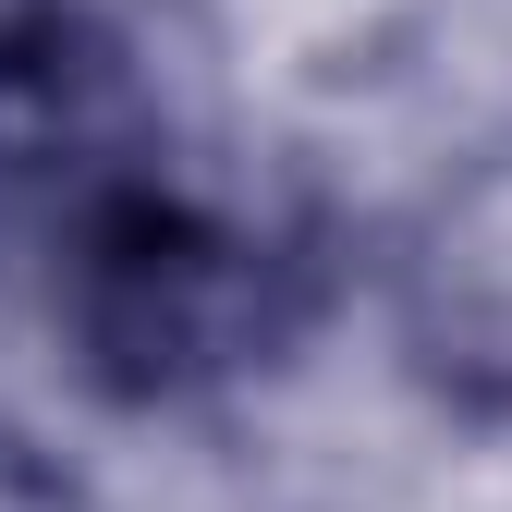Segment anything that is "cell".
I'll return each mask as SVG.
<instances>
[{"instance_id":"cell-1","label":"cell","mask_w":512,"mask_h":512,"mask_svg":"<svg viewBox=\"0 0 512 512\" xmlns=\"http://www.w3.org/2000/svg\"><path fill=\"white\" fill-rule=\"evenodd\" d=\"M49 269H61V330H74L86 378L122 403L244 378L305 317V244L281 220H244L196 183H171V171L86 208L49 244Z\"/></svg>"},{"instance_id":"cell-4","label":"cell","mask_w":512,"mask_h":512,"mask_svg":"<svg viewBox=\"0 0 512 512\" xmlns=\"http://www.w3.org/2000/svg\"><path fill=\"white\" fill-rule=\"evenodd\" d=\"M0 512H86V488L61 476L25 427H0Z\"/></svg>"},{"instance_id":"cell-2","label":"cell","mask_w":512,"mask_h":512,"mask_svg":"<svg viewBox=\"0 0 512 512\" xmlns=\"http://www.w3.org/2000/svg\"><path fill=\"white\" fill-rule=\"evenodd\" d=\"M147 171H159V122L122 37L74 0L0 13V208L61 244L86 208H110Z\"/></svg>"},{"instance_id":"cell-3","label":"cell","mask_w":512,"mask_h":512,"mask_svg":"<svg viewBox=\"0 0 512 512\" xmlns=\"http://www.w3.org/2000/svg\"><path fill=\"white\" fill-rule=\"evenodd\" d=\"M403 342L464 403H512V159H476L403 244Z\"/></svg>"}]
</instances>
